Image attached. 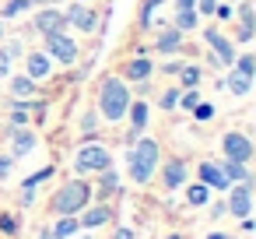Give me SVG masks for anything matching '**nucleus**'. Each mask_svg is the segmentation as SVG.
Here are the masks:
<instances>
[{
    "label": "nucleus",
    "instance_id": "obj_45",
    "mask_svg": "<svg viewBox=\"0 0 256 239\" xmlns=\"http://www.w3.org/2000/svg\"><path fill=\"white\" fill-rule=\"evenodd\" d=\"M193 4H196V0H176V11H190Z\"/></svg>",
    "mask_w": 256,
    "mask_h": 239
},
{
    "label": "nucleus",
    "instance_id": "obj_26",
    "mask_svg": "<svg viewBox=\"0 0 256 239\" xmlns=\"http://www.w3.org/2000/svg\"><path fill=\"white\" fill-rule=\"evenodd\" d=\"M28 8H32L28 0H8V4L0 8V22H8V18H18V15H25Z\"/></svg>",
    "mask_w": 256,
    "mask_h": 239
},
{
    "label": "nucleus",
    "instance_id": "obj_27",
    "mask_svg": "<svg viewBox=\"0 0 256 239\" xmlns=\"http://www.w3.org/2000/svg\"><path fill=\"white\" fill-rule=\"evenodd\" d=\"M235 74H242V78H252L256 74V57H235Z\"/></svg>",
    "mask_w": 256,
    "mask_h": 239
},
{
    "label": "nucleus",
    "instance_id": "obj_39",
    "mask_svg": "<svg viewBox=\"0 0 256 239\" xmlns=\"http://www.w3.org/2000/svg\"><path fill=\"white\" fill-rule=\"evenodd\" d=\"M95 127H98V116H95V113H84V120H81V130H84V134H92Z\"/></svg>",
    "mask_w": 256,
    "mask_h": 239
},
{
    "label": "nucleus",
    "instance_id": "obj_6",
    "mask_svg": "<svg viewBox=\"0 0 256 239\" xmlns=\"http://www.w3.org/2000/svg\"><path fill=\"white\" fill-rule=\"evenodd\" d=\"M221 151H224L228 162H249L252 158V141L246 134H238V130H228L221 137Z\"/></svg>",
    "mask_w": 256,
    "mask_h": 239
},
{
    "label": "nucleus",
    "instance_id": "obj_43",
    "mask_svg": "<svg viewBox=\"0 0 256 239\" xmlns=\"http://www.w3.org/2000/svg\"><path fill=\"white\" fill-rule=\"evenodd\" d=\"M4 53H8V57H18V53H22V43H8V50H4Z\"/></svg>",
    "mask_w": 256,
    "mask_h": 239
},
{
    "label": "nucleus",
    "instance_id": "obj_19",
    "mask_svg": "<svg viewBox=\"0 0 256 239\" xmlns=\"http://www.w3.org/2000/svg\"><path fill=\"white\" fill-rule=\"evenodd\" d=\"M78 228H81V221H78V218H70V214H60V218H56V225H53L50 232H53V239H70Z\"/></svg>",
    "mask_w": 256,
    "mask_h": 239
},
{
    "label": "nucleus",
    "instance_id": "obj_10",
    "mask_svg": "<svg viewBox=\"0 0 256 239\" xmlns=\"http://www.w3.org/2000/svg\"><path fill=\"white\" fill-rule=\"evenodd\" d=\"M8 137H11V158H25L28 151H36V130L32 127H8Z\"/></svg>",
    "mask_w": 256,
    "mask_h": 239
},
{
    "label": "nucleus",
    "instance_id": "obj_3",
    "mask_svg": "<svg viewBox=\"0 0 256 239\" xmlns=\"http://www.w3.org/2000/svg\"><path fill=\"white\" fill-rule=\"evenodd\" d=\"M126 162H130V179L134 183H151V176H154V169H158V141H151V137H144V141H137L130 151H126Z\"/></svg>",
    "mask_w": 256,
    "mask_h": 239
},
{
    "label": "nucleus",
    "instance_id": "obj_9",
    "mask_svg": "<svg viewBox=\"0 0 256 239\" xmlns=\"http://www.w3.org/2000/svg\"><path fill=\"white\" fill-rule=\"evenodd\" d=\"M64 15H67V25H74L78 32H95L98 29V15L88 4H70Z\"/></svg>",
    "mask_w": 256,
    "mask_h": 239
},
{
    "label": "nucleus",
    "instance_id": "obj_37",
    "mask_svg": "<svg viewBox=\"0 0 256 239\" xmlns=\"http://www.w3.org/2000/svg\"><path fill=\"white\" fill-rule=\"evenodd\" d=\"M196 102H200V95H196L193 88H186V95H179V106H182V109H193Z\"/></svg>",
    "mask_w": 256,
    "mask_h": 239
},
{
    "label": "nucleus",
    "instance_id": "obj_17",
    "mask_svg": "<svg viewBox=\"0 0 256 239\" xmlns=\"http://www.w3.org/2000/svg\"><path fill=\"white\" fill-rule=\"evenodd\" d=\"M126 116H130V130H144L148 127V116H151V109H148V102L140 99V102H130V109H126Z\"/></svg>",
    "mask_w": 256,
    "mask_h": 239
},
{
    "label": "nucleus",
    "instance_id": "obj_20",
    "mask_svg": "<svg viewBox=\"0 0 256 239\" xmlns=\"http://www.w3.org/2000/svg\"><path fill=\"white\" fill-rule=\"evenodd\" d=\"M179 46H182V32H179V29H168V32H162V39L154 43V50H158V53H176Z\"/></svg>",
    "mask_w": 256,
    "mask_h": 239
},
{
    "label": "nucleus",
    "instance_id": "obj_7",
    "mask_svg": "<svg viewBox=\"0 0 256 239\" xmlns=\"http://www.w3.org/2000/svg\"><path fill=\"white\" fill-rule=\"evenodd\" d=\"M224 204H228V211L235 218H249V211H252V179L228 186V200Z\"/></svg>",
    "mask_w": 256,
    "mask_h": 239
},
{
    "label": "nucleus",
    "instance_id": "obj_13",
    "mask_svg": "<svg viewBox=\"0 0 256 239\" xmlns=\"http://www.w3.org/2000/svg\"><path fill=\"white\" fill-rule=\"evenodd\" d=\"M200 183L210 186V190H228L232 183L221 176V165L218 162H200Z\"/></svg>",
    "mask_w": 256,
    "mask_h": 239
},
{
    "label": "nucleus",
    "instance_id": "obj_16",
    "mask_svg": "<svg viewBox=\"0 0 256 239\" xmlns=\"http://www.w3.org/2000/svg\"><path fill=\"white\" fill-rule=\"evenodd\" d=\"M50 67H53V64H50V57H46V53H28V60H25V71H28V78H32V81L46 78V74H50Z\"/></svg>",
    "mask_w": 256,
    "mask_h": 239
},
{
    "label": "nucleus",
    "instance_id": "obj_18",
    "mask_svg": "<svg viewBox=\"0 0 256 239\" xmlns=\"http://www.w3.org/2000/svg\"><path fill=\"white\" fill-rule=\"evenodd\" d=\"M221 176L228 179V183H246V179H252L249 176V169H246V162H221Z\"/></svg>",
    "mask_w": 256,
    "mask_h": 239
},
{
    "label": "nucleus",
    "instance_id": "obj_23",
    "mask_svg": "<svg viewBox=\"0 0 256 239\" xmlns=\"http://www.w3.org/2000/svg\"><path fill=\"white\" fill-rule=\"evenodd\" d=\"M200 25V15L190 8V11H176V22H172V29H179V32H190V29H196Z\"/></svg>",
    "mask_w": 256,
    "mask_h": 239
},
{
    "label": "nucleus",
    "instance_id": "obj_2",
    "mask_svg": "<svg viewBox=\"0 0 256 239\" xmlns=\"http://www.w3.org/2000/svg\"><path fill=\"white\" fill-rule=\"evenodd\" d=\"M92 204V186L84 183V179H67L56 193H53V211L56 214H70V218H78L84 207Z\"/></svg>",
    "mask_w": 256,
    "mask_h": 239
},
{
    "label": "nucleus",
    "instance_id": "obj_46",
    "mask_svg": "<svg viewBox=\"0 0 256 239\" xmlns=\"http://www.w3.org/2000/svg\"><path fill=\"white\" fill-rule=\"evenodd\" d=\"M32 8H50V4H56V0H28Z\"/></svg>",
    "mask_w": 256,
    "mask_h": 239
},
{
    "label": "nucleus",
    "instance_id": "obj_22",
    "mask_svg": "<svg viewBox=\"0 0 256 239\" xmlns=\"http://www.w3.org/2000/svg\"><path fill=\"white\" fill-rule=\"evenodd\" d=\"M11 92H14V99H32V95H36V81H32L28 74L11 78Z\"/></svg>",
    "mask_w": 256,
    "mask_h": 239
},
{
    "label": "nucleus",
    "instance_id": "obj_25",
    "mask_svg": "<svg viewBox=\"0 0 256 239\" xmlns=\"http://www.w3.org/2000/svg\"><path fill=\"white\" fill-rule=\"evenodd\" d=\"M249 88H252V78H242V74H235V71L228 74V92H232V95L242 99V95H249Z\"/></svg>",
    "mask_w": 256,
    "mask_h": 239
},
{
    "label": "nucleus",
    "instance_id": "obj_47",
    "mask_svg": "<svg viewBox=\"0 0 256 239\" xmlns=\"http://www.w3.org/2000/svg\"><path fill=\"white\" fill-rule=\"evenodd\" d=\"M207 239H228V232H207Z\"/></svg>",
    "mask_w": 256,
    "mask_h": 239
},
{
    "label": "nucleus",
    "instance_id": "obj_32",
    "mask_svg": "<svg viewBox=\"0 0 256 239\" xmlns=\"http://www.w3.org/2000/svg\"><path fill=\"white\" fill-rule=\"evenodd\" d=\"M0 232L14 235V232H18V218H14V214H0Z\"/></svg>",
    "mask_w": 256,
    "mask_h": 239
},
{
    "label": "nucleus",
    "instance_id": "obj_31",
    "mask_svg": "<svg viewBox=\"0 0 256 239\" xmlns=\"http://www.w3.org/2000/svg\"><path fill=\"white\" fill-rule=\"evenodd\" d=\"M179 95H182V92H179V88H168V92H165V95H162V109H168V113H172V109H176V106H179Z\"/></svg>",
    "mask_w": 256,
    "mask_h": 239
},
{
    "label": "nucleus",
    "instance_id": "obj_51",
    "mask_svg": "<svg viewBox=\"0 0 256 239\" xmlns=\"http://www.w3.org/2000/svg\"><path fill=\"white\" fill-rule=\"evenodd\" d=\"M81 239H92V232H88V235H81Z\"/></svg>",
    "mask_w": 256,
    "mask_h": 239
},
{
    "label": "nucleus",
    "instance_id": "obj_11",
    "mask_svg": "<svg viewBox=\"0 0 256 239\" xmlns=\"http://www.w3.org/2000/svg\"><path fill=\"white\" fill-rule=\"evenodd\" d=\"M204 39H207V46L214 50L218 64H224V67H232V64H235V46H232L218 29H207V32H204Z\"/></svg>",
    "mask_w": 256,
    "mask_h": 239
},
{
    "label": "nucleus",
    "instance_id": "obj_38",
    "mask_svg": "<svg viewBox=\"0 0 256 239\" xmlns=\"http://www.w3.org/2000/svg\"><path fill=\"white\" fill-rule=\"evenodd\" d=\"M4 78H11V57L0 50V81H4Z\"/></svg>",
    "mask_w": 256,
    "mask_h": 239
},
{
    "label": "nucleus",
    "instance_id": "obj_12",
    "mask_svg": "<svg viewBox=\"0 0 256 239\" xmlns=\"http://www.w3.org/2000/svg\"><path fill=\"white\" fill-rule=\"evenodd\" d=\"M162 183H165V190H179L186 183V162L182 158H168L162 165Z\"/></svg>",
    "mask_w": 256,
    "mask_h": 239
},
{
    "label": "nucleus",
    "instance_id": "obj_35",
    "mask_svg": "<svg viewBox=\"0 0 256 239\" xmlns=\"http://www.w3.org/2000/svg\"><path fill=\"white\" fill-rule=\"evenodd\" d=\"M162 4V0H144V8H140V25H151V11Z\"/></svg>",
    "mask_w": 256,
    "mask_h": 239
},
{
    "label": "nucleus",
    "instance_id": "obj_24",
    "mask_svg": "<svg viewBox=\"0 0 256 239\" xmlns=\"http://www.w3.org/2000/svg\"><path fill=\"white\" fill-rule=\"evenodd\" d=\"M186 200H190L193 207H204V204L210 200V186H204V183H193V186H186Z\"/></svg>",
    "mask_w": 256,
    "mask_h": 239
},
{
    "label": "nucleus",
    "instance_id": "obj_29",
    "mask_svg": "<svg viewBox=\"0 0 256 239\" xmlns=\"http://www.w3.org/2000/svg\"><path fill=\"white\" fill-rule=\"evenodd\" d=\"M50 176H53V169L46 165V169H39V172H32V176H28V179L22 183V190H36V186H39L42 179H50Z\"/></svg>",
    "mask_w": 256,
    "mask_h": 239
},
{
    "label": "nucleus",
    "instance_id": "obj_40",
    "mask_svg": "<svg viewBox=\"0 0 256 239\" xmlns=\"http://www.w3.org/2000/svg\"><path fill=\"white\" fill-rule=\"evenodd\" d=\"M14 127H28V113H25V109H18V113L11 116V130H14Z\"/></svg>",
    "mask_w": 256,
    "mask_h": 239
},
{
    "label": "nucleus",
    "instance_id": "obj_50",
    "mask_svg": "<svg viewBox=\"0 0 256 239\" xmlns=\"http://www.w3.org/2000/svg\"><path fill=\"white\" fill-rule=\"evenodd\" d=\"M0 39H4V22H0Z\"/></svg>",
    "mask_w": 256,
    "mask_h": 239
},
{
    "label": "nucleus",
    "instance_id": "obj_28",
    "mask_svg": "<svg viewBox=\"0 0 256 239\" xmlns=\"http://www.w3.org/2000/svg\"><path fill=\"white\" fill-rule=\"evenodd\" d=\"M179 78H182V85H186V88H196V85H200V67H196V64H182Z\"/></svg>",
    "mask_w": 256,
    "mask_h": 239
},
{
    "label": "nucleus",
    "instance_id": "obj_34",
    "mask_svg": "<svg viewBox=\"0 0 256 239\" xmlns=\"http://www.w3.org/2000/svg\"><path fill=\"white\" fill-rule=\"evenodd\" d=\"M221 4V0H196V4H193V11L196 15H214V8Z\"/></svg>",
    "mask_w": 256,
    "mask_h": 239
},
{
    "label": "nucleus",
    "instance_id": "obj_52",
    "mask_svg": "<svg viewBox=\"0 0 256 239\" xmlns=\"http://www.w3.org/2000/svg\"><path fill=\"white\" fill-rule=\"evenodd\" d=\"M78 4H84V0H78Z\"/></svg>",
    "mask_w": 256,
    "mask_h": 239
},
{
    "label": "nucleus",
    "instance_id": "obj_15",
    "mask_svg": "<svg viewBox=\"0 0 256 239\" xmlns=\"http://www.w3.org/2000/svg\"><path fill=\"white\" fill-rule=\"evenodd\" d=\"M112 218V207H106V204H98V207H84L81 211V228H98V225H106Z\"/></svg>",
    "mask_w": 256,
    "mask_h": 239
},
{
    "label": "nucleus",
    "instance_id": "obj_49",
    "mask_svg": "<svg viewBox=\"0 0 256 239\" xmlns=\"http://www.w3.org/2000/svg\"><path fill=\"white\" fill-rule=\"evenodd\" d=\"M165 239H182V235H179V232H172V235H165Z\"/></svg>",
    "mask_w": 256,
    "mask_h": 239
},
{
    "label": "nucleus",
    "instance_id": "obj_33",
    "mask_svg": "<svg viewBox=\"0 0 256 239\" xmlns=\"http://www.w3.org/2000/svg\"><path fill=\"white\" fill-rule=\"evenodd\" d=\"M193 116H196V120H210V116H214V106H210V102H196V106H193Z\"/></svg>",
    "mask_w": 256,
    "mask_h": 239
},
{
    "label": "nucleus",
    "instance_id": "obj_41",
    "mask_svg": "<svg viewBox=\"0 0 256 239\" xmlns=\"http://www.w3.org/2000/svg\"><path fill=\"white\" fill-rule=\"evenodd\" d=\"M214 15H218V18H221V22H228V18H232V15H235V11H232V8H228V4H218V8H214Z\"/></svg>",
    "mask_w": 256,
    "mask_h": 239
},
{
    "label": "nucleus",
    "instance_id": "obj_1",
    "mask_svg": "<svg viewBox=\"0 0 256 239\" xmlns=\"http://www.w3.org/2000/svg\"><path fill=\"white\" fill-rule=\"evenodd\" d=\"M130 88L120 81V78H106L102 88H98V113L109 120V123H120L130 109Z\"/></svg>",
    "mask_w": 256,
    "mask_h": 239
},
{
    "label": "nucleus",
    "instance_id": "obj_42",
    "mask_svg": "<svg viewBox=\"0 0 256 239\" xmlns=\"http://www.w3.org/2000/svg\"><path fill=\"white\" fill-rule=\"evenodd\" d=\"M109 239H137V232H134V228H116Z\"/></svg>",
    "mask_w": 256,
    "mask_h": 239
},
{
    "label": "nucleus",
    "instance_id": "obj_30",
    "mask_svg": "<svg viewBox=\"0 0 256 239\" xmlns=\"http://www.w3.org/2000/svg\"><path fill=\"white\" fill-rule=\"evenodd\" d=\"M102 190H120V172L109 165V169H102Z\"/></svg>",
    "mask_w": 256,
    "mask_h": 239
},
{
    "label": "nucleus",
    "instance_id": "obj_5",
    "mask_svg": "<svg viewBox=\"0 0 256 239\" xmlns=\"http://www.w3.org/2000/svg\"><path fill=\"white\" fill-rule=\"evenodd\" d=\"M46 57L56 60V64H64V67H70L78 60V43L67 32H53V36H46Z\"/></svg>",
    "mask_w": 256,
    "mask_h": 239
},
{
    "label": "nucleus",
    "instance_id": "obj_44",
    "mask_svg": "<svg viewBox=\"0 0 256 239\" xmlns=\"http://www.w3.org/2000/svg\"><path fill=\"white\" fill-rule=\"evenodd\" d=\"M162 71H165V74H179V71H182V64H176V60H172V64H165Z\"/></svg>",
    "mask_w": 256,
    "mask_h": 239
},
{
    "label": "nucleus",
    "instance_id": "obj_14",
    "mask_svg": "<svg viewBox=\"0 0 256 239\" xmlns=\"http://www.w3.org/2000/svg\"><path fill=\"white\" fill-rule=\"evenodd\" d=\"M151 71H154V64H151L148 57H134V60L123 67V78H126V81H148Z\"/></svg>",
    "mask_w": 256,
    "mask_h": 239
},
{
    "label": "nucleus",
    "instance_id": "obj_21",
    "mask_svg": "<svg viewBox=\"0 0 256 239\" xmlns=\"http://www.w3.org/2000/svg\"><path fill=\"white\" fill-rule=\"evenodd\" d=\"M238 18H242V25H238V43H249V39H252V22H256V18H252V8L242 4V8H238Z\"/></svg>",
    "mask_w": 256,
    "mask_h": 239
},
{
    "label": "nucleus",
    "instance_id": "obj_8",
    "mask_svg": "<svg viewBox=\"0 0 256 239\" xmlns=\"http://www.w3.org/2000/svg\"><path fill=\"white\" fill-rule=\"evenodd\" d=\"M36 32H42V36H53V32H67V15L60 11V8H42L39 15H36Z\"/></svg>",
    "mask_w": 256,
    "mask_h": 239
},
{
    "label": "nucleus",
    "instance_id": "obj_4",
    "mask_svg": "<svg viewBox=\"0 0 256 239\" xmlns=\"http://www.w3.org/2000/svg\"><path fill=\"white\" fill-rule=\"evenodd\" d=\"M112 165V151L106 148V144H84V148H78V155H74V172L78 176H84V172H102V169H109Z\"/></svg>",
    "mask_w": 256,
    "mask_h": 239
},
{
    "label": "nucleus",
    "instance_id": "obj_36",
    "mask_svg": "<svg viewBox=\"0 0 256 239\" xmlns=\"http://www.w3.org/2000/svg\"><path fill=\"white\" fill-rule=\"evenodd\" d=\"M11 169H14V158H11V155H0V183L11 176Z\"/></svg>",
    "mask_w": 256,
    "mask_h": 239
},
{
    "label": "nucleus",
    "instance_id": "obj_48",
    "mask_svg": "<svg viewBox=\"0 0 256 239\" xmlns=\"http://www.w3.org/2000/svg\"><path fill=\"white\" fill-rule=\"evenodd\" d=\"M39 239H53V232H50V228H42V232H39Z\"/></svg>",
    "mask_w": 256,
    "mask_h": 239
}]
</instances>
